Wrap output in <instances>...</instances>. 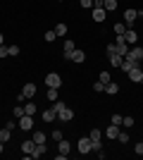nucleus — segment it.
<instances>
[{
  "instance_id": "obj_22",
  "label": "nucleus",
  "mask_w": 143,
  "mask_h": 160,
  "mask_svg": "<svg viewBox=\"0 0 143 160\" xmlns=\"http://www.w3.org/2000/svg\"><path fill=\"white\" fill-rule=\"evenodd\" d=\"M10 136H12V132H10V129H0V141H2V143H7V141H10Z\"/></svg>"
},
{
  "instance_id": "obj_32",
  "label": "nucleus",
  "mask_w": 143,
  "mask_h": 160,
  "mask_svg": "<svg viewBox=\"0 0 143 160\" xmlns=\"http://www.w3.org/2000/svg\"><path fill=\"white\" fill-rule=\"evenodd\" d=\"M64 108H67V105H64V103L57 98V100H55V105H53V110H55V112H60V110H64Z\"/></svg>"
},
{
  "instance_id": "obj_38",
  "label": "nucleus",
  "mask_w": 143,
  "mask_h": 160,
  "mask_svg": "<svg viewBox=\"0 0 143 160\" xmlns=\"http://www.w3.org/2000/svg\"><path fill=\"white\" fill-rule=\"evenodd\" d=\"M134 151H136V155H143V141H138V143H136V148H134Z\"/></svg>"
},
{
  "instance_id": "obj_31",
  "label": "nucleus",
  "mask_w": 143,
  "mask_h": 160,
  "mask_svg": "<svg viewBox=\"0 0 143 160\" xmlns=\"http://www.w3.org/2000/svg\"><path fill=\"white\" fill-rule=\"evenodd\" d=\"M43 38H45L48 43H53V41L57 38V33H55V29H53V31H45V36H43Z\"/></svg>"
},
{
  "instance_id": "obj_11",
  "label": "nucleus",
  "mask_w": 143,
  "mask_h": 160,
  "mask_svg": "<svg viewBox=\"0 0 143 160\" xmlns=\"http://www.w3.org/2000/svg\"><path fill=\"white\" fill-rule=\"evenodd\" d=\"M21 96H24V98H34V96H36V84H24Z\"/></svg>"
},
{
  "instance_id": "obj_19",
  "label": "nucleus",
  "mask_w": 143,
  "mask_h": 160,
  "mask_svg": "<svg viewBox=\"0 0 143 160\" xmlns=\"http://www.w3.org/2000/svg\"><path fill=\"white\" fill-rule=\"evenodd\" d=\"M57 148H60V153H64V155H67V153H69V148H72V146H69V141L60 139V141H57Z\"/></svg>"
},
{
  "instance_id": "obj_40",
  "label": "nucleus",
  "mask_w": 143,
  "mask_h": 160,
  "mask_svg": "<svg viewBox=\"0 0 143 160\" xmlns=\"http://www.w3.org/2000/svg\"><path fill=\"white\" fill-rule=\"evenodd\" d=\"M21 115H26V112H24V108H14V117H21Z\"/></svg>"
},
{
  "instance_id": "obj_9",
  "label": "nucleus",
  "mask_w": 143,
  "mask_h": 160,
  "mask_svg": "<svg viewBox=\"0 0 143 160\" xmlns=\"http://www.w3.org/2000/svg\"><path fill=\"white\" fill-rule=\"evenodd\" d=\"M74 50H76V48H74V41H72V38H67V41H64V48H62V53H64V58L69 60Z\"/></svg>"
},
{
  "instance_id": "obj_18",
  "label": "nucleus",
  "mask_w": 143,
  "mask_h": 160,
  "mask_svg": "<svg viewBox=\"0 0 143 160\" xmlns=\"http://www.w3.org/2000/svg\"><path fill=\"white\" fill-rule=\"evenodd\" d=\"M117 91H119V84H117V81H107V84H105V93H117Z\"/></svg>"
},
{
  "instance_id": "obj_23",
  "label": "nucleus",
  "mask_w": 143,
  "mask_h": 160,
  "mask_svg": "<svg viewBox=\"0 0 143 160\" xmlns=\"http://www.w3.org/2000/svg\"><path fill=\"white\" fill-rule=\"evenodd\" d=\"M124 31H126V24H124V22H117L115 24V33L117 36H124Z\"/></svg>"
},
{
  "instance_id": "obj_10",
  "label": "nucleus",
  "mask_w": 143,
  "mask_h": 160,
  "mask_svg": "<svg viewBox=\"0 0 143 160\" xmlns=\"http://www.w3.org/2000/svg\"><path fill=\"white\" fill-rule=\"evenodd\" d=\"M124 41H126L129 46H134V43L138 41V33L134 31V29H126V31H124Z\"/></svg>"
},
{
  "instance_id": "obj_1",
  "label": "nucleus",
  "mask_w": 143,
  "mask_h": 160,
  "mask_svg": "<svg viewBox=\"0 0 143 160\" xmlns=\"http://www.w3.org/2000/svg\"><path fill=\"white\" fill-rule=\"evenodd\" d=\"M115 46H117V55H122V58L129 55V43L124 41V36H117V38H115Z\"/></svg>"
},
{
  "instance_id": "obj_2",
  "label": "nucleus",
  "mask_w": 143,
  "mask_h": 160,
  "mask_svg": "<svg viewBox=\"0 0 143 160\" xmlns=\"http://www.w3.org/2000/svg\"><path fill=\"white\" fill-rule=\"evenodd\" d=\"M45 86L48 88H60L62 86V77H60V74H55V72H50L45 77Z\"/></svg>"
},
{
  "instance_id": "obj_42",
  "label": "nucleus",
  "mask_w": 143,
  "mask_h": 160,
  "mask_svg": "<svg viewBox=\"0 0 143 160\" xmlns=\"http://www.w3.org/2000/svg\"><path fill=\"white\" fill-rule=\"evenodd\" d=\"M62 139V132H53V141H60Z\"/></svg>"
},
{
  "instance_id": "obj_17",
  "label": "nucleus",
  "mask_w": 143,
  "mask_h": 160,
  "mask_svg": "<svg viewBox=\"0 0 143 160\" xmlns=\"http://www.w3.org/2000/svg\"><path fill=\"white\" fill-rule=\"evenodd\" d=\"M34 148H36V141H24V143H21V151H24L26 155L34 153Z\"/></svg>"
},
{
  "instance_id": "obj_14",
  "label": "nucleus",
  "mask_w": 143,
  "mask_h": 160,
  "mask_svg": "<svg viewBox=\"0 0 143 160\" xmlns=\"http://www.w3.org/2000/svg\"><path fill=\"white\" fill-rule=\"evenodd\" d=\"M105 136H107L110 141H112V139H117V136H119V124H110V127H107V132H105Z\"/></svg>"
},
{
  "instance_id": "obj_43",
  "label": "nucleus",
  "mask_w": 143,
  "mask_h": 160,
  "mask_svg": "<svg viewBox=\"0 0 143 160\" xmlns=\"http://www.w3.org/2000/svg\"><path fill=\"white\" fill-rule=\"evenodd\" d=\"M105 5V0H93V7H102Z\"/></svg>"
},
{
  "instance_id": "obj_44",
  "label": "nucleus",
  "mask_w": 143,
  "mask_h": 160,
  "mask_svg": "<svg viewBox=\"0 0 143 160\" xmlns=\"http://www.w3.org/2000/svg\"><path fill=\"white\" fill-rule=\"evenodd\" d=\"M2 146H5V143H2V141H0V153H2Z\"/></svg>"
},
{
  "instance_id": "obj_34",
  "label": "nucleus",
  "mask_w": 143,
  "mask_h": 160,
  "mask_svg": "<svg viewBox=\"0 0 143 160\" xmlns=\"http://www.w3.org/2000/svg\"><path fill=\"white\" fill-rule=\"evenodd\" d=\"M117 141H119V143H129V134H122V132H119V136H117Z\"/></svg>"
},
{
  "instance_id": "obj_4",
  "label": "nucleus",
  "mask_w": 143,
  "mask_h": 160,
  "mask_svg": "<svg viewBox=\"0 0 143 160\" xmlns=\"http://www.w3.org/2000/svg\"><path fill=\"white\" fill-rule=\"evenodd\" d=\"M31 127H34V115H21V117H19V129L29 132Z\"/></svg>"
},
{
  "instance_id": "obj_33",
  "label": "nucleus",
  "mask_w": 143,
  "mask_h": 160,
  "mask_svg": "<svg viewBox=\"0 0 143 160\" xmlns=\"http://www.w3.org/2000/svg\"><path fill=\"white\" fill-rule=\"evenodd\" d=\"M98 81L107 84V81H110V72H100V74H98Z\"/></svg>"
},
{
  "instance_id": "obj_5",
  "label": "nucleus",
  "mask_w": 143,
  "mask_h": 160,
  "mask_svg": "<svg viewBox=\"0 0 143 160\" xmlns=\"http://www.w3.org/2000/svg\"><path fill=\"white\" fill-rule=\"evenodd\" d=\"M79 153H83V155H88L91 153V136H83V139H79Z\"/></svg>"
},
{
  "instance_id": "obj_35",
  "label": "nucleus",
  "mask_w": 143,
  "mask_h": 160,
  "mask_svg": "<svg viewBox=\"0 0 143 160\" xmlns=\"http://www.w3.org/2000/svg\"><path fill=\"white\" fill-rule=\"evenodd\" d=\"M93 91H98V93L105 91V84H102V81H95V84H93Z\"/></svg>"
},
{
  "instance_id": "obj_39",
  "label": "nucleus",
  "mask_w": 143,
  "mask_h": 160,
  "mask_svg": "<svg viewBox=\"0 0 143 160\" xmlns=\"http://www.w3.org/2000/svg\"><path fill=\"white\" fill-rule=\"evenodd\" d=\"M79 2H81V7H86V10L93 7V0H79Z\"/></svg>"
},
{
  "instance_id": "obj_16",
  "label": "nucleus",
  "mask_w": 143,
  "mask_h": 160,
  "mask_svg": "<svg viewBox=\"0 0 143 160\" xmlns=\"http://www.w3.org/2000/svg\"><path fill=\"white\" fill-rule=\"evenodd\" d=\"M69 60H72V62H76V65H81V62L86 60V55H83V50H74V53H72V58H69Z\"/></svg>"
},
{
  "instance_id": "obj_13",
  "label": "nucleus",
  "mask_w": 143,
  "mask_h": 160,
  "mask_svg": "<svg viewBox=\"0 0 143 160\" xmlns=\"http://www.w3.org/2000/svg\"><path fill=\"white\" fill-rule=\"evenodd\" d=\"M48 153V148H45V143H36V148H34V153L29 155V158H41V155H45Z\"/></svg>"
},
{
  "instance_id": "obj_24",
  "label": "nucleus",
  "mask_w": 143,
  "mask_h": 160,
  "mask_svg": "<svg viewBox=\"0 0 143 160\" xmlns=\"http://www.w3.org/2000/svg\"><path fill=\"white\" fill-rule=\"evenodd\" d=\"M102 7H105L107 12H115V10H117V0H105V5H102Z\"/></svg>"
},
{
  "instance_id": "obj_3",
  "label": "nucleus",
  "mask_w": 143,
  "mask_h": 160,
  "mask_svg": "<svg viewBox=\"0 0 143 160\" xmlns=\"http://www.w3.org/2000/svg\"><path fill=\"white\" fill-rule=\"evenodd\" d=\"M138 12L134 10V7H129L126 12H124V24H126V29H134V22H136Z\"/></svg>"
},
{
  "instance_id": "obj_36",
  "label": "nucleus",
  "mask_w": 143,
  "mask_h": 160,
  "mask_svg": "<svg viewBox=\"0 0 143 160\" xmlns=\"http://www.w3.org/2000/svg\"><path fill=\"white\" fill-rule=\"evenodd\" d=\"M7 53L10 55H19V46H7Z\"/></svg>"
},
{
  "instance_id": "obj_15",
  "label": "nucleus",
  "mask_w": 143,
  "mask_h": 160,
  "mask_svg": "<svg viewBox=\"0 0 143 160\" xmlns=\"http://www.w3.org/2000/svg\"><path fill=\"white\" fill-rule=\"evenodd\" d=\"M119 67H122L124 72L129 74L131 69H134V67H138V62H134V60H131V58H126V60H122V65H119Z\"/></svg>"
},
{
  "instance_id": "obj_12",
  "label": "nucleus",
  "mask_w": 143,
  "mask_h": 160,
  "mask_svg": "<svg viewBox=\"0 0 143 160\" xmlns=\"http://www.w3.org/2000/svg\"><path fill=\"white\" fill-rule=\"evenodd\" d=\"M57 117H60L62 122H72L74 112H72V108H64V110H60V112H57Z\"/></svg>"
},
{
  "instance_id": "obj_45",
  "label": "nucleus",
  "mask_w": 143,
  "mask_h": 160,
  "mask_svg": "<svg viewBox=\"0 0 143 160\" xmlns=\"http://www.w3.org/2000/svg\"><path fill=\"white\" fill-rule=\"evenodd\" d=\"M2 41H5V38H2V33H0V46H2Z\"/></svg>"
},
{
  "instance_id": "obj_28",
  "label": "nucleus",
  "mask_w": 143,
  "mask_h": 160,
  "mask_svg": "<svg viewBox=\"0 0 143 160\" xmlns=\"http://www.w3.org/2000/svg\"><path fill=\"white\" fill-rule=\"evenodd\" d=\"M34 141L36 143H45V134L43 132H34Z\"/></svg>"
},
{
  "instance_id": "obj_29",
  "label": "nucleus",
  "mask_w": 143,
  "mask_h": 160,
  "mask_svg": "<svg viewBox=\"0 0 143 160\" xmlns=\"http://www.w3.org/2000/svg\"><path fill=\"white\" fill-rule=\"evenodd\" d=\"M122 124H124L126 129H131V127H134V117H129V115H126V117H122Z\"/></svg>"
},
{
  "instance_id": "obj_26",
  "label": "nucleus",
  "mask_w": 143,
  "mask_h": 160,
  "mask_svg": "<svg viewBox=\"0 0 143 160\" xmlns=\"http://www.w3.org/2000/svg\"><path fill=\"white\" fill-rule=\"evenodd\" d=\"M48 98H50V100H53V103H55V100H57V98H60V93H57V88H48Z\"/></svg>"
},
{
  "instance_id": "obj_6",
  "label": "nucleus",
  "mask_w": 143,
  "mask_h": 160,
  "mask_svg": "<svg viewBox=\"0 0 143 160\" xmlns=\"http://www.w3.org/2000/svg\"><path fill=\"white\" fill-rule=\"evenodd\" d=\"M105 14H107V10L105 7H93V22H105Z\"/></svg>"
},
{
  "instance_id": "obj_20",
  "label": "nucleus",
  "mask_w": 143,
  "mask_h": 160,
  "mask_svg": "<svg viewBox=\"0 0 143 160\" xmlns=\"http://www.w3.org/2000/svg\"><path fill=\"white\" fill-rule=\"evenodd\" d=\"M55 117H57V112H55L53 108H50V110H45V112H43V122H53Z\"/></svg>"
},
{
  "instance_id": "obj_21",
  "label": "nucleus",
  "mask_w": 143,
  "mask_h": 160,
  "mask_svg": "<svg viewBox=\"0 0 143 160\" xmlns=\"http://www.w3.org/2000/svg\"><path fill=\"white\" fill-rule=\"evenodd\" d=\"M122 60H124V58H122V55H110V65H112V67H119V65H122Z\"/></svg>"
},
{
  "instance_id": "obj_8",
  "label": "nucleus",
  "mask_w": 143,
  "mask_h": 160,
  "mask_svg": "<svg viewBox=\"0 0 143 160\" xmlns=\"http://www.w3.org/2000/svg\"><path fill=\"white\" fill-rule=\"evenodd\" d=\"M126 58H131L134 62H141V60H143V48H138V46H136V48H131Z\"/></svg>"
},
{
  "instance_id": "obj_27",
  "label": "nucleus",
  "mask_w": 143,
  "mask_h": 160,
  "mask_svg": "<svg viewBox=\"0 0 143 160\" xmlns=\"http://www.w3.org/2000/svg\"><path fill=\"white\" fill-rule=\"evenodd\" d=\"M88 136H91V141H100L102 132H100V129H91V134H88Z\"/></svg>"
},
{
  "instance_id": "obj_7",
  "label": "nucleus",
  "mask_w": 143,
  "mask_h": 160,
  "mask_svg": "<svg viewBox=\"0 0 143 160\" xmlns=\"http://www.w3.org/2000/svg\"><path fill=\"white\" fill-rule=\"evenodd\" d=\"M129 79L134 81V84H141V81H143V72H141V67H134V69H131V72H129Z\"/></svg>"
},
{
  "instance_id": "obj_25",
  "label": "nucleus",
  "mask_w": 143,
  "mask_h": 160,
  "mask_svg": "<svg viewBox=\"0 0 143 160\" xmlns=\"http://www.w3.org/2000/svg\"><path fill=\"white\" fill-rule=\"evenodd\" d=\"M24 112H26V115H34L36 112V103H34V100H29L26 105H24Z\"/></svg>"
},
{
  "instance_id": "obj_37",
  "label": "nucleus",
  "mask_w": 143,
  "mask_h": 160,
  "mask_svg": "<svg viewBox=\"0 0 143 160\" xmlns=\"http://www.w3.org/2000/svg\"><path fill=\"white\" fill-rule=\"evenodd\" d=\"M110 122H112V124H122V115H112Z\"/></svg>"
},
{
  "instance_id": "obj_30",
  "label": "nucleus",
  "mask_w": 143,
  "mask_h": 160,
  "mask_svg": "<svg viewBox=\"0 0 143 160\" xmlns=\"http://www.w3.org/2000/svg\"><path fill=\"white\" fill-rule=\"evenodd\" d=\"M55 33H57V36H64V33H67V24H57V27H55Z\"/></svg>"
},
{
  "instance_id": "obj_41",
  "label": "nucleus",
  "mask_w": 143,
  "mask_h": 160,
  "mask_svg": "<svg viewBox=\"0 0 143 160\" xmlns=\"http://www.w3.org/2000/svg\"><path fill=\"white\" fill-rule=\"evenodd\" d=\"M5 55H10L7 53V46H0V58H5Z\"/></svg>"
}]
</instances>
